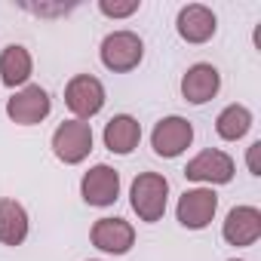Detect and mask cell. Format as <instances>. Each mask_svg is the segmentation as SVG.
<instances>
[{"label":"cell","instance_id":"cell-1","mask_svg":"<svg viewBox=\"0 0 261 261\" xmlns=\"http://www.w3.org/2000/svg\"><path fill=\"white\" fill-rule=\"evenodd\" d=\"M166 197H169V181L160 175V172H142L136 175L133 188H129V203H133V212L154 224L163 218L166 212Z\"/></svg>","mask_w":261,"mask_h":261},{"label":"cell","instance_id":"cell-2","mask_svg":"<svg viewBox=\"0 0 261 261\" xmlns=\"http://www.w3.org/2000/svg\"><path fill=\"white\" fill-rule=\"evenodd\" d=\"M142 56H145V43L133 31H114L101 40V65L114 74H126L139 68Z\"/></svg>","mask_w":261,"mask_h":261},{"label":"cell","instance_id":"cell-3","mask_svg":"<svg viewBox=\"0 0 261 261\" xmlns=\"http://www.w3.org/2000/svg\"><path fill=\"white\" fill-rule=\"evenodd\" d=\"M53 151L62 163H83L92 151V129L83 120H65L53 133Z\"/></svg>","mask_w":261,"mask_h":261},{"label":"cell","instance_id":"cell-4","mask_svg":"<svg viewBox=\"0 0 261 261\" xmlns=\"http://www.w3.org/2000/svg\"><path fill=\"white\" fill-rule=\"evenodd\" d=\"M65 105L71 108V114H77V120H89L105 108V86L98 77L92 74H77L68 80L65 86Z\"/></svg>","mask_w":261,"mask_h":261},{"label":"cell","instance_id":"cell-5","mask_svg":"<svg viewBox=\"0 0 261 261\" xmlns=\"http://www.w3.org/2000/svg\"><path fill=\"white\" fill-rule=\"evenodd\" d=\"M215 209H218V194L209 191V188H194V191H185V194L178 197L175 215H178L181 227H188V230H203V227L215 218Z\"/></svg>","mask_w":261,"mask_h":261},{"label":"cell","instance_id":"cell-6","mask_svg":"<svg viewBox=\"0 0 261 261\" xmlns=\"http://www.w3.org/2000/svg\"><path fill=\"white\" fill-rule=\"evenodd\" d=\"M194 142V126L185 120V117H163L157 126H154V133H151V148L154 154L160 157H178L185 148H191Z\"/></svg>","mask_w":261,"mask_h":261},{"label":"cell","instance_id":"cell-7","mask_svg":"<svg viewBox=\"0 0 261 261\" xmlns=\"http://www.w3.org/2000/svg\"><path fill=\"white\" fill-rule=\"evenodd\" d=\"M49 111H53V101H49V92L43 86H25L7 101V114L19 126H34V123L46 120Z\"/></svg>","mask_w":261,"mask_h":261},{"label":"cell","instance_id":"cell-8","mask_svg":"<svg viewBox=\"0 0 261 261\" xmlns=\"http://www.w3.org/2000/svg\"><path fill=\"white\" fill-rule=\"evenodd\" d=\"M185 178L191 181H206V185H227L233 178V160L224 151H200L188 166H185Z\"/></svg>","mask_w":261,"mask_h":261},{"label":"cell","instance_id":"cell-9","mask_svg":"<svg viewBox=\"0 0 261 261\" xmlns=\"http://www.w3.org/2000/svg\"><path fill=\"white\" fill-rule=\"evenodd\" d=\"M92 246L108 252V255H126L136 243V230L123 218H98L92 224Z\"/></svg>","mask_w":261,"mask_h":261},{"label":"cell","instance_id":"cell-10","mask_svg":"<svg viewBox=\"0 0 261 261\" xmlns=\"http://www.w3.org/2000/svg\"><path fill=\"white\" fill-rule=\"evenodd\" d=\"M80 194L89 206H111L120 197V172L105 163L92 166L80 181Z\"/></svg>","mask_w":261,"mask_h":261},{"label":"cell","instance_id":"cell-11","mask_svg":"<svg viewBox=\"0 0 261 261\" xmlns=\"http://www.w3.org/2000/svg\"><path fill=\"white\" fill-rule=\"evenodd\" d=\"M175 28H178V34H181V40H188V43H206V40H212L218 22H215V13H212L209 7H203V4H188V7H181Z\"/></svg>","mask_w":261,"mask_h":261},{"label":"cell","instance_id":"cell-12","mask_svg":"<svg viewBox=\"0 0 261 261\" xmlns=\"http://www.w3.org/2000/svg\"><path fill=\"white\" fill-rule=\"evenodd\" d=\"M224 240L230 246H252L261 237V212L255 206H237L227 212L224 227H221Z\"/></svg>","mask_w":261,"mask_h":261},{"label":"cell","instance_id":"cell-13","mask_svg":"<svg viewBox=\"0 0 261 261\" xmlns=\"http://www.w3.org/2000/svg\"><path fill=\"white\" fill-rule=\"evenodd\" d=\"M139 142H142V126H139L136 117L117 114V117L108 120V126H105V148L111 154L126 157V154H133L139 148Z\"/></svg>","mask_w":261,"mask_h":261},{"label":"cell","instance_id":"cell-14","mask_svg":"<svg viewBox=\"0 0 261 261\" xmlns=\"http://www.w3.org/2000/svg\"><path fill=\"white\" fill-rule=\"evenodd\" d=\"M218 86H221V74L206 62L188 68V74L181 77V95L191 105H206L209 98H215Z\"/></svg>","mask_w":261,"mask_h":261},{"label":"cell","instance_id":"cell-15","mask_svg":"<svg viewBox=\"0 0 261 261\" xmlns=\"http://www.w3.org/2000/svg\"><path fill=\"white\" fill-rule=\"evenodd\" d=\"M28 237V212L16 200H0V243L4 246H22Z\"/></svg>","mask_w":261,"mask_h":261},{"label":"cell","instance_id":"cell-16","mask_svg":"<svg viewBox=\"0 0 261 261\" xmlns=\"http://www.w3.org/2000/svg\"><path fill=\"white\" fill-rule=\"evenodd\" d=\"M31 77V53L25 46H7L4 53H0V80H4L10 89L28 83Z\"/></svg>","mask_w":261,"mask_h":261},{"label":"cell","instance_id":"cell-17","mask_svg":"<svg viewBox=\"0 0 261 261\" xmlns=\"http://www.w3.org/2000/svg\"><path fill=\"white\" fill-rule=\"evenodd\" d=\"M249 129H252V114H249V108H243V105H227V108L218 114V120H215V133H218L224 142L243 139Z\"/></svg>","mask_w":261,"mask_h":261},{"label":"cell","instance_id":"cell-18","mask_svg":"<svg viewBox=\"0 0 261 261\" xmlns=\"http://www.w3.org/2000/svg\"><path fill=\"white\" fill-rule=\"evenodd\" d=\"M98 10L108 19H126L139 10V0H98Z\"/></svg>","mask_w":261,"mask_h":261},{"label":"cell","instance_id":"cell-19","mask_svg":"<svg viewBox=\"0 0 261 261\" xmlns=\"http://www.w3.org/2000/svg\"><path fill=\"white\" fill-rule=\"evenodd\" d=\"M25 10L37 13V16H56V13H68V10H74V7H62V4H59V7H43V4H40V7H28V4H25Z\"/></svg>","mask_w":261,"mask_h":261},{"label":"cell","instance_id":"cell-20","mask_svg":"<svg viewBox=\"0 0 261 261\" xmlns=\"http://www.w3.org/2000/svg\"><path fill=\"white\" fill-rule=\"evenodd\" d=\"M258 151H261V142H255L249 148V169H252V175H261V169H258Z\"/></svg>","mask_w":261,"mask_h":261},{"label":"cell","instance_id":"cell-21","mask_svg":"<svg viewBox=\"0 0 261 261\" xmlns=\"http://www.w3.org/2000/svg\"><path fill=\"white\" fill-rule=\"evenodd\" d=\"M230 261H237V258H230Z\"/></svg>","mask_w":261,"mask_h":261}]
</instances>
